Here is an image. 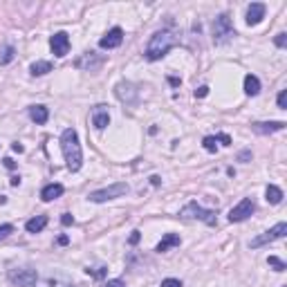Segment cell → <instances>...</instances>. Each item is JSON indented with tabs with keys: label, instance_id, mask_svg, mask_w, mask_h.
<instances>
[{
	"label": "cell",
	"instance_id": "12",
	"mask_svg": "<svg viewBox=\"0 0 287 287\" xmlns=\"http://www.w3.org/2000/svg\"><path fill=\"white\" fill-rule=\"evenodd\" d=\"M121 43H123V30L121 27H112V30L99 41V47H101V50H114V47H119Z\"/></svg>",
	"mask_w": 287,
	"mask_h": 287
},
{
	"label": "cell",
	"instance_id": "25",
	"mask_svg": "<svg viewBox=\"0 0 287 287\" xmlns=\"http://www.w3.org/2000/svg\"><path fill=\"white\" fill-rule=\"evenodd\" d=\"M38 287H70V283H65V280H59V278H47L43 280Z\"/></svg>",
	"mask_w": 287,
	"mask_h": 287
},
{
	"label": "cell",
	"instance_id": "31",
	"mask_svg": "<svg viewBox=\"0 0 287 287\" xmlns=\"http://www.w3.org/2000/svg\"><path fill=\"white\" fill-rule=\"evenodd\" d=\"M162 287H182V283L178 278H166V280H162Z\"/></svg>",
	"mask_w": 287,
	"mask_h": 287
},
{
	"label": "cell",
	"instance_id": "24",
	"mask_svg": "<svg viewBox=\"0 0 287 287\" xmlns=\"http://www.w3.org/2000/svg\"><path fill=\"white\" fill-rule=\"evenodd\" d=\"M267 265H269L274 271H285V269H287V265H285L283 260H280L278 256H269V258H267Z\"/></svg>",
	"mask_w": 287,
	"mask_h": 287
},
{
	"label": "cell",
	"instance_id": "9",
	"mask_svg": "<svg viewBox=\"0 0 287 287\" xmlns=\"http://www.w3.org/2000/svg\"><path fill=\"white\" fill-rule=\"evenodd\" d=\"M103 61L106 59H103L101 54H97V52H83V54L74 61V68L85 70V72H97L103 65Z\"/></svg>",
	"mask_w": 287,
	"mask_h": 287
},
{
	"label": "cell",
	"instance_id": "16",
	"mask_svg": "<svg viewBox=\"0 0 287 287\" xmlns=\"http://www.w3.org/2000/svg\"><path fill=\"white\" fill-rule=\"evenodd\" d=\"M63 184H47L45 189L41 191V200L43 202H52V200H56V198H61L63 195Z\"/></svg>",
	"mask_w": 287,
	"mask_h": 287
},
{
	"label": "cell",
	"instance_id": "1",
	"mask_svg": "<svg viewBox=\"0 0 287 287\" xmlns=\"http://www.w3.org/2000/svg\"><path fill=\"white\" fill-rule=\"evenodd\" d=\"M61 148H63V157H65V164H68V171L76 173V171L83 166V151H81L79 135H76L74 128H65L63 130V135H61Z\"/></svg>",
	"mask_w": 287,
	"mask_h": 287
},
{
	"label": "cell",
	"instance_id": "10",
	"mask_svg": "<svg viewBox=\"0 0 287 287\" xmlns=\"http://www.w3.org/2000/svg\"><path fill=\"white\" fill-rule=\"evenodd\" d=\"M114 94H117V99L119 101H123L126 106H132V103L137 101V90H135V85L130 83V81H119L117 85H114Z\"/></svg>",
	"mask_w": 287,
	"mask_h": 287
},
{
	"label": "cell",
	"instance_id": "43",
	"mask_svg": "<svg viewBox=\"0 0 287 287\" xmlns=\"http://www.w3.org/2000/svg\"><path fill=\"white\" fill-rule=\"evenodd\" d=\"M21 184V178H12V186H18Z\"/></svg>",
	"mask_w": 287,
	"mask_h": 287
},
{
	"label": "cell",
	"instance_id": "39",
	"mask_svg": "<svg viewBox=\"0 0 287 287\" xmlns=\"http://www.w3.org/2000/svg\"><path fill=\"white\" fill-rule=\"evenodd\" d=\"M56 242H59L61 247H65V245L70 242V238H68V236H59V240H56Z\"/></svg>",
	"mask_w": 287,
	"mask_h": 287
},
{
	"label": "cell",
	"instance_id": "14",
	"mask_svg": "<svg viewBox=\"0 0 287 287\" xmlns=\"http://www.w3.org/2000/svg\"><path fill=\"white\" fill-rule=\"evenodd\" d=\"M265 12H267V7L262 3H251L247 7V25H258L265 18Z\"/></svg>",
	"mask_w": 287,
	"mask_h": 287
},
{
	"label": "cell",
	"instance_id": "20",
	"mask_svg": "<svg viewBox=\"0 0 287 287\" xmlns=\"http://www.w3.org/2000/svg\"><path fill=\"white\" fill-rule=\"evenodd\" d=\"M265 198L269 204H280L283 202V189H278L276 184H269L265 191Z\"/></svg>",
	"mask_w": 287,
	"mask_h": 287
},
{
	"label": "cell",
	"instance_id": "5",
	"mask_svg": "<svg viewBox=\"0 0 287 287\" xmlns=\"http://www.w3.org/2000/svg\"><path fill=\"white\" fill-rule=\"evenodd\" d=\"M128 191H130V189H128V184H126V182H114V184L106 186V189L92 191V193L88 195V200H90V202H97V204H101V202H108V200L121 198V195H126Z\"/></svg>",
	"mask_w": 287,
	"mask_h": 287
},
{
	"label": "cell",
	"instance_id": "22",
	"mask_svg": "<svg viewBox=\"0 0 287 287\" xmlns=\"http://www.w3.org/2000/svg\"><path fill=\"white\" fill-rule=\"evenodd\" d=\"M30 72H32V76H45L52 72V63L50 61H36V63H32Z\"/></svg>",
	"mask_w": 287,
	"mask_h": 287
},
{
	"label": "cell",
	"instance_id": "21",
	"mask_svg": "<svg viewBox=\"0 0 287 287\" xmlns=\"http://www.w3.org/2000/svg\"><path fill=\"white\" fill-rule=\"evenodd\" d=\"M245 92L249 94V97H256V94L260 92V81H258L256 74H247L245 76Z\"/></svg>",
	"mask_w": 287,
	"mask_h": 287
},
{
	"label": "cell",
	"instance_id": "34",
	"mask_svg": "<svg viewBox=\"0 0 287 287\" xmlns=\"http://www.w3.org/2000/svg\"><path fill=\"white\" fill-rule=\"evenodd\" d=\"M103 287H126V285H123V280H119V278H112V280H108V283L103 285Z\"/></svg>",
	"mask_w": 287,
	"mask_h": 287
},
{
	"label": "cell",
	"instance_id": "17",
	"mask_svg": "<svg viewBox=\"0 0 287 287\" xmlns=\"http://www.w3.org/2000/svg\"><path fill=\"white\" fill-rule=\"evenodd\" d=\"M180 236H178V233H166V236L164 238H162V242H160V245H157V253H164V251H169L171 249V247H180Z\"/></svg>",
	"mask_w": 287,
	"mask_h": 287
},
{
	"label": "cell",
	"instance_id": "8",
	"mask_svg": "<svg viewBox=\"0 0 287 287\" xmlns=\"http://www.w3.org/2000/svg\"><path fill=\"white\" fill-rule=\"evenodd\" d=\"M256 211V202L251 198H242L236 207L229 211V222H242V220L251 218V213Z\"/></svg>",
	"mask_w": 287,
	"mask_h": 287
},
{
	"label": "cell",
	"instance_id": "33",
	"mask_svg": "<svg viewBox=\"0 0 287 287\" xmlns=\"http://www.w3.org/2000/svg\"><path fill=\"white\" fill-rule=\"evenodd\" d=\"M61 224H65V227H70V224H74V218H72L70 213H63V215H61Z\"/></svg>",
	"mask_w": 287,
	"mask_h": 287
},
{
	"label": "cell",
	"instance_id": "29",
	"mask_svg": "<svg viewBox=\"0 0 287 287\" xmlns=\"http://www.w3.org/2000/svg\"><path fill=\"white\" fill-rule=\"evenodd\" d=\"M274 43H276V47H285V45H287V34H285V32H280V34H276Z\"/></svg>",
	"mask_w": 287,
	"mask_h": 287
},
{
	"label": "cell",
	"instance_id": "37",
	"mask_svg": "<svg viewBox=\"0 0 287 287\" xmlns=\"http://www.w3.org/2000/svg\"><path fill=\"white\" fill-rule=\"evenodd\" d=\"M238 160H240V162H247V160H251V151H242L240 155H238Z\"/></svg>",
	"mask_w": 287,
	"mask_h": 287
},
{
	"label": "cell",
	"instance_id": "35",
	"mask_svg": "<svg viewBox=\"0 0 287 287\" xmlns=\"http://www.w3.org/2000/svg\"><path fill=\"white\" fill-rule=\"evenodd\" d=\"M139 238H141V233H139V231H132V233H130V238H128V242H130V245H137V242H139Z\"/></svg>",
	"mask_w": 287,
	"mask_h": 287
},
{
	"label": "cell",
	"instance_id": "44",
	"mask_svg": "<svg viewBox=\"0 0 287 287\" xmlns=\"http://www.w3.org/2000/svg\"><path fill=\"white\" fill-rule=\"evenodd\" d=\"M7 202V198H5V195H0V204H5Z\"/></svg>",
	"mask_w": 287,
	"mask_h": 287
},
{
	"label": "cell",
	"instance_id": "18",
	"mask_svg": "<svg viewBox=\"0 0 287 287\" xmlns=\"http://www.w3.org/2000/svg\"><path fill=\"white\" fill-rule=\"evenodd\" d=\"M30 117H32V121H36L38 126H43V123H47V119H50V110L45 106H32Z\"/></svg>",
	"mask_w": 287,
	"mask_h": 287
},
{
	"label": "cell",
	"instance_id": "30",
	"mask_svg": "<svg viewBox=\"0 0 287 287\" xmlns=\"http://www.w3.org/2000/svg\"><path fill=\"white\" fill-rule=\"evenodd\" d=\"M278 108L280 110H287V90H280V94H278Z\"/></svg>",
	"mask_w": 287,
	"mask_h": 287
},
{
	"label": "cell",
	"instance_id": "7",
	"mask_svg": "<svg viewBox=\"0 0 287 287\" xmlns=\"http://www.w3.org/2000/svg\"><path fill=\"white\" fill-rule=\"evenodd\" d=\"M285 236H287V224L278 222L276 227H271L269 231H265V233H260V236L253 238V240L249 242V247L251 249H258V247H265V245H269V242L280 240V238H285Z\"/></svg>",
	"mask_w": 287,
	"mask_h": 287
},
{
	"label": "cell",
	"instance_id": "40",
	"mask_svg": "<svg viewBox=\"0 0 287 287\" xmlns=\"http://www.w3.org/2000/svg\"><path fill=\"white\" fill-rule=\"evenodd\" d=\"M14 153H23V151H25V148H23V144H14Z\"/></svg>",
	"mask_w": 287,
	"mask_h": 287
},
{
	"label": "cell",
	"instance_id": "26",
	"mask_svg": "<svg viewBox=\"0 0 287 287\" xmlns=\"http://www.w3.org/2000/svg\"><path fill=\"white\" fill-rule=\"evenodd\" d=\"M202 146H204V151H209V153H215V151H218V141H215V137H204V139H202Z\"/></svg>",
	"mask_w": 287,
	"mask_h": 287
},
{
	"label": "cell",
	"instance_id": "27",
	"mask_svg": "<svg viewBox=\"0 0 287 287\" xmlns=\"http://www.w3.org/2000/svg\"><path fill=\"white\" fill-rule=\"evenodd\" d=\"M85 271H88L90 276H94V278H103V276L108 274V271H106V267H88V269H85Z\"/></svg>",
	"mask_w": 287,
	"mask_h": 287
},
{
	"label": "cell",
	"instance_id": "36",
	"mask_svg": "<svg viewBox=\"0 0 287 287\" xmlns=\"http://www.w3.org/2000/svg\"><path fill=\"white\" fill-rule=\"evenodd\" d=\"M207 94H209V88H207V85H202V88H198V90H195V97H200V99H202V97H207Z\"/></svg>",
	"mask_w": 287,
	"mask_h": 287
},
{
	"label": "cell",
	"instance_id": "38",
	"mask_svg": "<svg viewBox=\"0 0 287 287\" xmlns=\"http://www.w3.org/2000/svg\"><path fill=\"white\" fill-rule=\"evenodd\" d=\"M3 162H5V166H7V169H16V162H14L12 157H5Z\"/></svg>",
	"mask_w": 287,
	"mask_h": 287
},
{
	"label": "cell",
	"instance_id": "4",
	"mask_svg": "<svg viewBox=\"0 0 287 287\" xmlns=\"http://www.w3.org/2000/svg\"><path fill=\"white\" fill-rule=\"evenodd\" d=\"M236 36V30H233V23L229 14H220L213 21V43L215 45H224L227 41Z\"/></svg>",
	"mask_w": 287,
	"mask_h": 287
},
{
	"label": "cell",
	"instance_id": "41",
	"mask_svg": "<svg viewBox=\"0 0 287 287\" xmlns=\"http://www.w3.org/2000/svg\"><path fill=\"white\" fill-rule=\"evenodd\" d=\"M169 83H171V85H175V88H178V85H180V79H175V76H171V79H169Z\"/></svg>",
	"mask_w": 287,
	"mask_h": 287
},
{
	"label": "cell",
	"instance_id": "15",
	"mask_svg": "<svg viewBox=\"0 0 287 287\" xmlns=\"http://www.w3.org/2000/svg\"><path fill=\"white\" fill-rule=\"evenodd\" d=\"M251 128H253V132H258V135H269V132L283 130L285 121H256Z\"/></svg>",
	"mask_w": 287,
	"mask_h": 287
},
{
	"label": "cell",
	"instance_id": "11",
	"mask_svg": "<svg viewBox=\"0 0 287 287\" xmlns=\"http://www.w3.org/2000/svg\"><path fill=\"white\" fill-rule=\"evenodd\" d=\"M50 47H52V54L63 59L70 52V36L65 34V32H56V34H52V38H50Z\"/></svg>",
	"mask_w": 287,
	"mask_h": 287
},
{
	"label": "cell",
	"instance_id": "42",
	"mask_svg": "<svg viewBox=\"0 0 287 287\" xmlns=\"http://www.w3.org/2000/svg\"><path fill=\"white\" fill-rule=\"evenodd\" d=\"M151 184L157 186V184H160V178H157V175H153V178H151Z\"/></svg>",
	"mask_w": 287,
	"mask_h": 287
},
{
	"label": "cell",
	"instance_id": "6",
	"mask_svg": "<svg viewBox=\"0 0 287 287\" xmlns=\"http://www.w3.org/2000/svg\"><path fill=\"white\" fill-rule=\"evenodd\" d=\"M9 283L16 287H34L38 283V274L32 267H21V269H12L7 274Z\"/></svg>",
	"mask_w": 287,
	"mask_h": 287
},
{
	"label": "cell",
	"instance_id": "2",
	"mask_svg": "<svg viewBox=\"0 0 287 287\" xmlns=\"http://www.w3.org/2000/svg\"><path fill=\"white\" fill-rule=\"evenodd\" d=\"M173 45H175V36L171 34V32H166V30L155 32V34L151 36V41H148L144 56H146L148 61H160L169 54Z\"/></svg>",
	"mask_w": 287,
	"mask_h": 287
},
{
	"label": "cell",
	"instance_id": "28",
	"mask_svg": "<svg viewBox=\"0 0 287 287\" xmlns=\"http://www.w3.org/2000/svg\"><path fill=\"white\" fill-rule=\"evenodd\" d=\"M9 233H14V224H0V240H5Z\"/></svg>",
	"mask_w": 287,
	"mask_h": 287
},
{
	"label": "cell",
	"instance_id": "13",
	"mask_svg": "<svg viewBox=\"0 0 287 287\" xmlns=\"http://www.w3.org/2000/svg\"><path fill=\"white\" fill-rule=\"evenodd\" d=\"M110 123V112L106 106H94L92 108V126L97 128V130H103Z\"/></svg>",
	"mask_w": 287,
	"mask_h": 287
},
{
	"label": "cell",
	"instance_id": "32",
	"mask_svg": "<svg viewBox=\"0 0 287 287\" xmlns=\"http://www.w3.org/2000/svg\"><path fill=\"white\" fill-rule=\"evenodd\" d=\"M215 141H220L222 146H231V137H229V135H218V137H215Z\"/></svg>",
	"mask_w": 287,
	"mask_h": 287
},
{
	"label": "cell",
	"instance_id": "23",
	"mask_svg": "<svg viewBox=\"0 0 287 287\" xmlns=\"http://www.w3.org/2000/svg\"><path fill=\"white\" fill-rule=\"evenodd\" d=\"M16 59V50L12 45H3L0 47V65H9Z\"/></svg>",
	"mask_w": 287,
	"mask_h": 287
},
{
	"label": "cell",
	"instance_id": "3",
	"mask_svg": "<svg viewBox=\"0 0 287 287\" xmlns=\"http://www.w3.org/2000/svg\"><path fill=\"white\" fill-rule=\"evenodd\" d=\"M180 218H182V220H200V222L209 224V227H215V224H218V215H215V211L200 207L195 200H191V202L186 204L184 209H182V211H180Z\"/></svg>",
	"mask_w": 287,
	"mask_h": 287
},
{
	"label": "cell",
	"instance_id": "19",
	"mask_svg": "<svg viewBox=\"0 0 287 287\" xmlns=\"http://www.w3.org/2000/svg\"><path fill=\"white\" fill-rule=\"evenodd\" d=\"M45 227H47V215H36V218L27 220V224H25V229L30 233H38V231H43Z\"/></svg>",
	"mask_w": 287,
	"mask_h": 287
}]
</instances>
